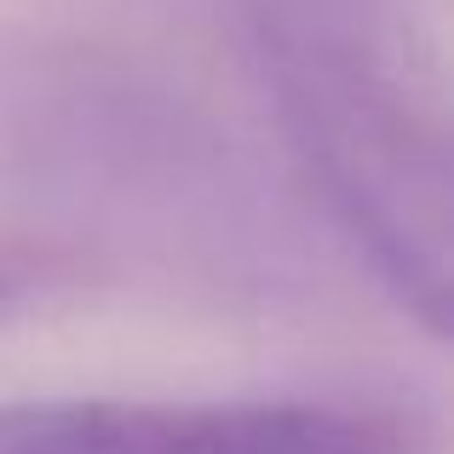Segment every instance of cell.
Here are the masks:
<instances>
[{
	"mask_svg": "<svg viewBox=\"0 0 454 454\" xmlns=\"http://www.w3.org/2000/svg\"><path fill=\"white\" fill-rule=\"evenodd\" d=\"M0 454H409L397 414L368 403H0Z\"/></svg>",
	"mask_w": 454,
	"mask_h": 454,
	"instance_id": "7a4b0ae2",
	"label": "cell"
},
{
	"mask_svg": "<svg viewBox=\"0 0 454 454\" xmlns=\"http://www.w3.org/2000/svg\"><path fill=\"white\" fill-rule=\"evenodd\" d=\"M294 155L409 317L449 328V138L391 0H236Z\"/></svg>",
	"mask_w": 454,
	"mask_h": 454,
	"instance_id": "6da1fadb",
	"label": "cell"
}]
</instances>
